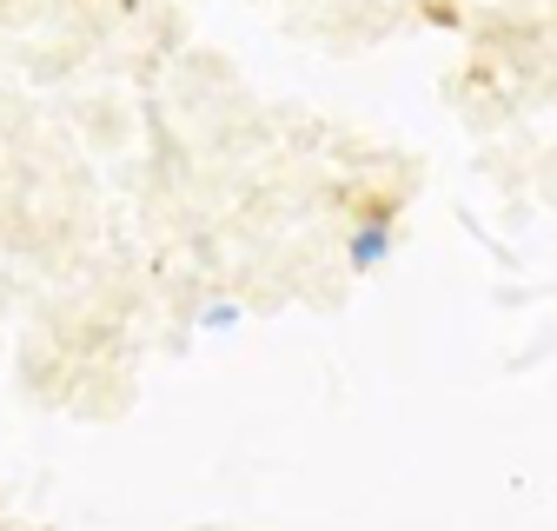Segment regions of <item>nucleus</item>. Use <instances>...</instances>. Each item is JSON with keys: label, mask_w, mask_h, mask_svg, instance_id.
Segmentation results:
<instances>
[{"label": "nucleus", "mask_w": 557, "mask_h": 531, "mask_svg": "<svg viewBox=\"0 0 557 531\" xmlns=\"http://www.w3.org/2000/svg\"><path fill=\"white\" fill-rule=\"evenodd\" d=\"M392 252H398V213L385 207V199H366L359 220H352V233H345V266L366 280V273H379Z\"/></svg>", "instance_id": "f257e3e1"}, {"label": "nucleus", "mask_w": 557, "mask_h": 531, "mask_svg": "<svg viewBox=\"0 0 557 531\" xmlns=\"http://www.w3.org/2000/svg\"><path fill=\"white\" fill-rule=\"evenodd\" d=\"M199 325H206V332H233V325H246V306H239V299H213V306L199 312Z\"/></svg>", "instance_id": "f03ea898"}]
</instances>
